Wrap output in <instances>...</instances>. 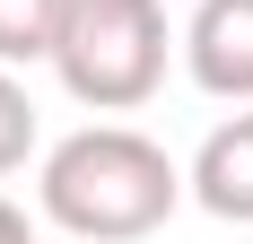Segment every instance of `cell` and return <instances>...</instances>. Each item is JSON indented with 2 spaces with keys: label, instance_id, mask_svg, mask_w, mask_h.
<instances>
[{
  "label": "cell",
  "instance_id": "1",
  "mask_svg": "<svg viewBox=\"0 0 253 244\" xmlns=\"http://www.w3.org/2000/svg\"><path fill=\"white\" fill-rule=\"evenodd\" d=\"M35 192H44V218L70 244H140V236H157V227L175 218V201L192 183H183V166L149 131L87 122V131H70V140L44 148Z\"/></svg>",
  "mask_w": 253,
  "mask_h": 244
},
{
  "label": "cell",
  "instance_id": "2",
  "mask_svg": "<svg viewBox=\"0 0 253 244\" xmlns=\"http://www.w3.org/2000/svg\"><path fill=\"white\" fill-rule=\"evenodd\" d=\"M166 52H175V35H166L157 0H70L52 70H61V87L87 114H131V105L157 96Z\"/></svg>",
  "mask_w": 253,
  "mask_h": 244
},
{
  "label": "cell",
  "instance_id": "3",
  "mask_svg": "<svg viewBox=\"0 0 253 244\" xmlns=\"http://www.w3.org/2000/svg\"><path fill=\"white\" fill-rule=\"evenodd\" d=\"M183 70L218 105H253V0H201L183 26Z\"/></svg>",
  "mask_w": 253,
  "mask_h": 244
},
{
  "label": "cell",
  "instance_id": "4",
  "mask_svg": "<svg viewBox=\"0 0 253 244\" xmlns=\"http://www.w3.org/2000/svg\"><path fill=\"white\" fill-rule=\"evenodd\" d=\"M183 183H192V201H201L210 218L253 227V105H236V114L201 140V157H192Z\"/></svg>",
  "mask_w": 253,
  "mask_h": 244
},
{
  "label": "cell",
  "instance_id": "5",
  "mask_svg": "<svg viewBox=\"0 0 253 244\" xmlns=\"http://www.w3.org/2000/svg\"><path fill=\"white\" fill-rule=\"evenodd\" d=\"M61 18H70V0H0V61L9 70L18 61H52Z\"/></svg>",
  "mask_w": 253,
  "mask_h": 244
},
{
  "label": "cell",
  "instance_id": "6",
  "mask_svg": "<svg viewBox=\"0 0 253 244\" xmlns=\"http://www.w3.org/2000/svg\"><path fill=\"white\" fill-rule=\"evenodd\" d=\"M35 157V96L18 87V70L0 61V174H18Z\"/></svg>",
  "mask_w": 253,
  "mask_h": 244
},
{
  "label": "cell",
  "instance_id": "7",
  "mask_svg": "<svg viewBox=\"0 0 253 244\" xmlns=\"http://www.w3.org/2000/svg\"><path fill=\"white\" fill-rule=\"evenodd\" d=\"M0 244H35V227H26L18 201H0Z\"/></svg>",
  "mask_w": 253,
  "mask_h": 244
}]
</instances>
